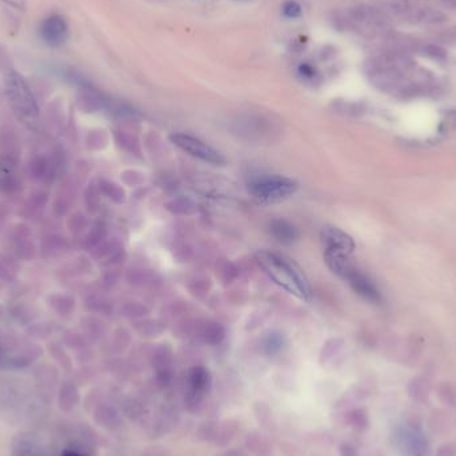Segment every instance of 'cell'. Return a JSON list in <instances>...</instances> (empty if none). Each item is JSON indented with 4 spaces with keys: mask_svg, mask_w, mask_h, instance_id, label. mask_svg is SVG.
<instances>
[{
    "mask_svg": "<svg viewBox=\"0 0 456 456\" xmlns=\"http://www.w3.org/2000/svg\"><path fill=\"white\" fill-rule=\"evenodd\" d=\"M256 261L263 268L264 272L279 287L286 289L288 293L296 296L298 299H311L310 285L296 264L269 251H259L256 254Z\"/></svg>",
    "mask_w": 456,
    "mask_h": 456,
    "instance_id": "cell-1",
    "label": "cell"
},
{
    "mask_svg": "<svg viewBox=\"0 0 456 456\" xmlns=\"http://www.w3.org/2000/svg\"><path fill=\"white\" fill-rule=\"evenodd\" d=\"M5 94L14 112L24 123H34L38 119V106L29 87L18 72L11 71L4 79Z\"/></svg>",
    "mask_w": 456,
    "mask_h": 456,
    "instance_id": "cell-2",
    "label": "cell"
},
{
    "mask_svg": "<svg viewBox=\"0 0 456 456\" xmlns=\"http://www.w3.org/2000/svg\"><path fill=\"white\" fill-rule=\"evenodd\" d=\"M298 189L299 184L293 179L271 175L255 179L250 186V192L258 202L269 204L286 200L298 191Z\"/></svg>",
    "mask_w": 456,
    "mask_h": 456,
    "instance_id": "cell-3",
    "label": "cell"
},
{
    "mask_svg": "<svg viewBox=\"0 0 456 456\" xmlns=\"http://www.w3.org/2000/svg\"><path fill=\"white\" fill-rule=\"evenodd\" d=\"M398 444L402 456H431L430 440L419 424L403 426L398 432Z\"/></svg>",
    "mask_w": 456,
    "mask_h": 456,
    "instance_id": "cell-4",
    "label": "cell"
},
{
    "mask_svg": "<svg viewBox=\"0 0 456 456\" xmlns=\"http://www.w3.org/2000/svg\"><path fill=\"white\" fill-rule=\"evenodd\" d=\"M171 142L183 149L184 152L190 154L193 158L200 159L206 163H211L215 166H223L226 163V159L221 154H219L211 145L202 142L197 138H193L191 135L186 134H173L171 135Z\"/></svg>",
    "mask_w": 456,
    "mask_h": 456,
    "instance_id": "cell-5",
    "label": "cell"
},
{
    "mask_svg": "<svg viewBox=\"0 0 456 456\" xmlns=\"http://www.w3.org/2000/svg\"><path fill=\"white\" fill-rule=\"evenodd\" d=\"M11 456H55L43 440L31 432L18 433L11 443Z\"/></svg>",
    "mask_w": 456,
    "mask_h": 456,
    "instance_id": "cell-6",
    "label": "cell"
},
{
    "mask_svg": "<svg viewBox=\"0 0 456 456\" xmlns=\"http://www.w3.org/2000/svg\"><path fill=\"white\" fill-rule=\"evenodd\" d=\"M187 403L197 406L211 387V375L204 367H193L187 378Z\"/></svg>",
    "mask_w": 456,
    "mask_h": 456,
    "instance_id": "cell-7",
    "label": "cell"
},
{
    "mask_svg": "<svg viewBox=\"0 0 456 456\" xmlns=\"http://www.w3.org/2000/svg\"><path fill=\"white\" fill-rule=\"evenodd\" d=\"M322 243L324 245V251H335L351 255L355 250V243L348 234L330 226L322 230Z\"/></svg>",
    "mask_w": 456,
    "mask_h": 456,
    "instance_id": "cell-8",
    "label": "cell"
},
{
    "mask_svg": "<svg viewBox=\"0 0 456 456\" xmlns=\"http://www.w3.org/2000/svg\"><path fill=\"white\" fill-rule=\"evenodd\" d=\"M40 36H42L43 42L48 46L58 47L67 40L69 25L66 23V21L59 15L49 16L40 27Z\"/></svg>",
    "mask_w": 456,
    "mask_h": 456,
    "instance_id": "cell-9",
    "label": "cell"
},
{
    "mask_svg": "<svg viewBox=\"0 0 456 456\" xmlns=\"http://www.w3.org/2000/svg\"><path fill=\"white\" fill-rule=\"evenodd\" d=\"M347 280L350 282V285L354 287V289L359 295H361L363 298H365L367 300L375 302V303L381 302V293H379V291L374 286V283L367 276H364L363 274H360L358 269H354L347 276Z\"/></svg>",
    "mask_w": 456,
    "mask_h": 456,
    "instance_id": "cell-10",
    "label": "cell"
},
{
    "mask_svg": "<svg viewBox=\"0 0 456 456\" xmlns=\"http://www.w3.org/2000/svg\"><path fill=\"white\" fill-rule=\"evenodd\" d=\"M350 255L335 252V251H324V261L330 269L339 275L340 278L347 279V276L355 269L348 259Z\"/></svg>",
    "mask_w": 456,
    "mask_h": 456,
    "instance_id": "cell-11",
    "label": "cell"
},
{
    "mask_svg": "<svg viewBox=\"0 0 456 456\" xmlns=\"http://www.w3.org/2000/svg\"><path fill=\"white\" fill-rule=\"evenodd\" d=\"M408 395L413 402L424 405L430 399L431 385L424 378H420V376L413 378L408 384Z\"/></svg>",
    "mask_w": 456,
    "mask_h": 456,
    "instance_id": "cell-12",
    "label": "cell"
},
{
    "mask_svg": "<svg viewBox=\"0 0 456 456\" xmlns=\"http://www.w3.org/2000/svg\"><path fill=\"white\" fill-rule=\"evenodd\" d=\"M271 232L282 243H292L298 238V232L293 226L286 220H274L271 223Z\"/></svg>",
    "mask_w": 456,
    "mask_h": 456,
    "instance_id": "cell-13",
    "label": "cell"
},
{
    "mask_svg": "<svg viewBox=\"0 0 456 456\" xmlns=\"http://www.w3.org/2000/svg\"><path fill=\"white\" fill-rule=\"evenodd\" d=\"M79 400V395L77 391L75 389V387L71 384H64L60 388V394H59V406L64 411H70L71 408L76 406Z\"/></svg>",
    "mask_w": 456,
    "mask_h": 456,
    "instance_id": "cell-14",
    "label": "cell"
},
{
    "mask_svg": "<svg viewBox=\"0 0 456 456\" xmlns=\"http://www.w3.org/2000/svg\"><path fill=\"white\" fill-rule=\"evenodd\" d=\"M416 19L418 22L423 24H442L447 21V15L439 10H433V8H424L420 10L416 14Z\"/></svg>",
    "mask_w": 456,
    "mask_h": 456,
    "instance_id": "cell-15",
    "label": "cell"
},
{
    "mask_svg": "<svg viewBox=\"0 0 456 456\" xmlns=\"http://www.w3.org/2000/svg\"><path fill=\"white\" fill-rule=\"evenodd\" d=\"M436 395L439 400L447 407H456V391L453 385L447 383L439 384L436 388Z\"/></svg>",
    "mask_w": 456,
    "mask_h": 456,
    "instance_id": "cell-16",
    "label": "cell"
},
{
    "mask_svg": "<svg viewBox=\"0 0 456 456\" xmlns=\"http://www.w3.org/2000/svg\"><path fill=\"white\" fill-rule=\"evenodd\" d=\"M350 423L351 426L358 430V431H364L368 429L370 424V419H368V413L364 408H357L350 413Z\"/></svg>",
    "mask_w": 456,
    "mask_h": 456,
    "instance_id": "cell-17",
    "label": "cell"
},
{
    "mask_svg": "<svg viewBox=\"0 0 456 456\" xmlns=\"http://www.w3.org/2000/svg\"><path fill=\"white\" fill-rule=\"evenodd\" d=\"M55 456H91L88 454L87 450L79 443L70 442L59 448V451L55 454Z\"/></svg>",
    "mask_w": 456,
    "mask_h": 456,
    "instance_id": "cell-18",
    "label": "cell"
},
{
    "mask_svg": "<svg viewBox=\"0 0 456 456\" xmlns=\"http://www.w3.org/2000/svg\"><path fill=\"white\" fill-rule=\"evenodd\" d=\"M389 8L396 15H406L413 11V0H389Z\"/></svg>",
    "mask_w": 456,
    "mask_h": 456,
    "instance_id": "cell-19",
    "label": "cell"
},
{
    "mask_svg": "<svg viewBox=\"0 0 456 456\" xmlns=\"http://www.w3.org/2000/svg\"><path fill=\"white\" fill-rule=\"evenodd\" d=\"M422 53L427 58H431L433 60H446L447 59V51L440 46L436 45H427L422 48Z\"/></svg>",
    "mask_w": 456,
    "mask_h": 456,
    "instance_id": "cell-20",
    "label": "cell"
},
{
    "mask_svg": "<svg viewBox=\"0 0 456 456\" xmlns=\"http://www.w3.org/2000/svg\"><path fill=\"white\" fill-rule=\"evenodd\" d=\"M283 14L285 16H287L289 19H295L299 18L302 15V5L295 1V0H288L283 4Z\"/></svg>",
    "mask_w": 456,
    "mask_h": 456,
    "instance_id": "cell-21",
    "label": "cell"
},
{
    "mask_svg": "<svg viewBox=\"0 0 456 456\" xmlns=\"http://www.w3.org/2000/svg\"><path fill=\"white\" fill-rule=\"evenodd\" d=\"M422 87L418 83H408L406 86H403L399 90V95L402 99H409V97H415V96L420 95L422 94Z\"/></svg>",
    "mask_w": 456,
    "mask_h": 456,
    "instance_id": "cell-22",
    "label": "cell"
},
{
    "mask_svg": "<svg viewBox=\"0 0 456 456\" xmlns=\"http://www.w3.org/2000/svg\"><path fill=\"white\" fill-rule=\"evenodd\" d=\"M435 456H456V447L454 443H444L442 444Z\"/></svg>",
    "mask_w": 456,
    "mask_h": 456,
    "instance_id": "cell-23",
    "label": "cell"
},
{
    "mask_svg": "<svg viewBox=\"0 0 456 456\" xmlns=\"http://www.w3.org/2000/svg\"><path fill=\"white\" fill-rule=\"evenodd\" d=\"M298 71H299V73H300L303 77H306V79H312L313 76H316V70H315V67L311 66L310 63H302V64L299 66Z\"/></svg>",
    "mask_w": 456,
    "mask_h": 456,
    "instance_id": "cell-24",
    "label": "cell"
},
{
    "mask_svg": "<svg viewBox=\"0 0 456 456\" xmlns=\"http://www.w3.org/2000/svg\"><path fill=\"white\" fill-rule=\"evenodd\" d=\"M440 40L443 43H448V45H455L456 43V27L446 31L443 35H440Z\"/></svg>",
    "mask_w": 456,
    "mask_h": 456,
    "instance_id": "cell-25",
    "label": "cell"
},
{
    "mask_svg": "<svg viewBox=\"0 0 456 456\" xmlns=\"http://www.w3.org/2000/svg\"><path fill=\"white\" fill-rule=\"evenodd\" d=\"M340 456H358V451L354 446L346 443L340 447Z\"/></svg>",
    "mask_w": 456,
    "mask_h": 456,
    "instance_id": "cell-26",
    "label": "cell"
},
{
    "mask_svg": "<svg viewBox=\"0 0 456 456\" xmlns=\"http://www.w3.org/2000/svg\"><path fill=\"white\" fill-rule=\"evenodd\" d=\"M3 1H5L7 4H10V5H12L18 10H23L24 8V0H3Z\"/></svg>",
    "mask_w": 456,
    "mask_h": 456,
    "instance_id": "cell-27",
    "label": "cell"
},
{
    "mask_svg": "<svg viewBox=\"0 0 456 456\" xmlns=\"http://www.w3.org/2000/svg\"><path fill=\"white\" fill-rule=\"evenodd\" d=\"M440 3H442L446 8L456 10V0H440Z\"/></svg>",
    "mask_w": 456,
    "mask_h": 456,
    "instance_id": "cell-28",
    "label": "cell"
}]
</instances>
